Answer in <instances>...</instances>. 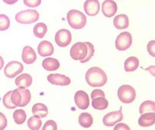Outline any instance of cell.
I'll return each mask as SVG.
<instances>
[{"label": "cell", "mask_w": 155, "mask_h": 130, "mask_svg": "<svg viewBox=\"0 0 155 130\" xmlns=\"http://www.w3.org/2000/svg\"><path fill=\"white\" fill-rule=\"evenodd\" d=\"M25 5L30 7H36L41 3V0H24Z\"/></svg>", "instance_id": "obj_34"}, {"label": "cell", "mask_w": 155, "mask_h": 130, "mask_svg": "<svg viewBox=\"0 0 155 130\" xmlns=\"http://www.w3.org/2000/svg\"><path fill=\"white\" fill-rule=\"evenodd\" d=\"M12 93V91H9L5 94V95L4 96L3 98V103L5 106L8 109H12L16 108L17 106L16 105H15L11 100V94Z\"/></svg>", "instance_id": "obj_31"}, {"label": "cell", "mask_w": 155, "mask_h": 130, "mask_svg": "<svg viewBox=\"0 0 155 130\" xmlns=\"http://www.w3.org/2000/svg\"><path fill=\"white\" fill-rule=\"evenodd\" d=\"M85 44L87 46L88 49V51H87V56L85 58H84L83 60H80L81 63H85L89 61L91 58H92L94 56V46L92 43H91L89 42H85Z\"/></svg>", "instance_id": "obj_30"}, {"label": "cell", "mask_w": 155, "mask_h": 130, "mask_svg": "<svg viewBox=\"0 0 155 130\" xmlns=\"http://www.w3.org/2000/svg\"><path fill=\"white\" fill-rule=\"evenodd\" d=\"M24 70V66L17 61H12L7 63L4 69V74L7 78H14Z\"/></svg>", "instance_id": "obj_7"}, {"label": "cell", "mask_w": 155, "mask_h": 130, "mask_svg": "<svg viewBox=\"0 0 155 130\" xmlns=\"http://www.w3.org/2000/svg\"><path fill=\"white\" fill-rule=\"evenodd\" d=\"M47 80L52 84L61 86L69 85L71 82L69 77L58 74H49L47 77Z\"/></svg>", "instance_id": "obj_13"}, {"label": "cell", "mask_w": 155, "mask_h": 130, "mask_svg": "<svg viewBox=\"0 0 155 130\" xmlns=\"http://www.w3.org/2000/svg\"><path fill=\"white\" fill-rule=\"evenodd\" d=\"M75 103L76 106L81 109L85 110L89 106V98L87 93L83 91L76 92L74 96Z\"/></svg>", "instance_id": "obj_10"}, {"label": "cell", "mask_w": 155, "mask_h": 130, "mask_svg": "<svg viewBox=\"0 0 155 130\" xmlns=\"http://www.w3.org/2000/svg\"><path fill=\"white\" fill-rule=\"evenodd\" d=\"M91 97L92 99L96 98H105L104 93L103 91L100 90V89H96L92 91L91 94Z\"/></svg>", "instance_id": "obj_35"}, {"label": "cell", "mask_w": 155, "mask_h": 130, "mask_svg": "<svg viewBox=\"0 0 155 130\" xmlns=\"http://www.w3.org/2000/svg\"><path fill=\"white\" fill-rule=\"evenodd\" d=\"M4 62L3 58H2V56H0V70H1L4 66Z\"/></svg>", "instance_id": "obj_40"}, {"label": "cell", "mask_w": 155, "mask_h": 130, "mask_svg": "<svg viewBox=\"0 0 155 130\" xmlns=\"http://www.w3.org/2000/svg\"><path fill=\"white\" fill-rule=\"evenodd\" d=\"M155 40H152L148 43V44H147V46L148 53L151 56L154 57H155Z\"/></svg>", "instance_id": "obj_36"}, {"label": "cell", "mask_w": 155, "mask_h": 130, "mask_svg": "<svg viewBox=\"0 0 155 130\" xmlns=\"http://www.w3.org/2000/svg\"><path fill=\"white\" fill-rule=\"evenodd\" d=\"M78 122L81 127L85 128H88L92 125L94 121L93 118L90 114L87 112H83L79 116Z\"/></svg>", "instance_id": "obj_22"}, {"label": "cell", "mask_w": 155, "mask_h": 130, "mask_svg": "<svg viewBox=\"0 0 155 130\" xmlns=\"http://www.w3.org/2000/svg\"><path fill=\"white\" fill-rule=\"evenodd\" d=\"M17 22L22 24H31L37 22L39 19V13L34 9L22 11L15 16Z\"/></svg>", "instance_id": "obj_3"}, {"label": "cell", "mask_w": 155, "mask_h": 130, "mask_svg": "<svg viewBox=\"0 0 155 130\" xmlns=\"http://www.w3.org/2000/svg\"><path fill=\"white\" fill-rule=\"evenodd\" d=\"M13 119L17 125H21L25 123L26 120L27 115L24 110L17 109L15 110L13 114Z\"/></svg>", "instance_id": "obj_26"}, {"label": "cell", "mask_w": 155, "mask_h": 130, "mask_svg": "<svg viewBox=\"0 0 155 130\" xmlns=\"http://www.w3.org/2000/svg\"><path fill=\"white\" fill-rule=\"evenodd\" d=\"M114 130H130V128L128 127V125L124 123H121L116 125L114 128Z\"/></svg>", "instance_id": "obj_38"}, {"label": "cell", "mask_w": 155, "mask_h": 130, "mask_svg": "<svg viewBox=\"0 0 155 130\" xmlns=\"http://www.w3.org/2000/svg\"><path fill=\"white\" fill-rule=\"evenodd\" d=\"M47 31V27L46 24L40 22L36 24L33 29V33L37 38L41 39L44 38Z\"/></svg>", "instance_id": "obj_24"}, {"label": "cell", "mask_w": 155, "mask_h": 130, "mask_svg": "<svg viewBox=\"0 0 155 130\" xmlns=\"http://www.w3.org/2000/svg\"><path fill=\"white\" fill-rule=\"evenodd\" d=\"M88 49L85 43L77 42L73 45L70 51L71 57L75 60H81L86 57Z\"/></svg>", "instance_id": "obj_6"}, {"label": "cell", "mask_w": 155, "mask_h": 130, "mask_svg": "<svg viewBox=\"0 0 155 130\" xmlns=\"http://www.w3.org/2000/svg\"><path fill=\"white\" fill-rule=\"evenodd\" d=\"M42 66L46 71H53L60 67V63L57 59L54 58H45L42 63Z\"/></svg>", "instance_id": "obj_20"}, {"label": "cell", "mask_w": 155, "mask_h": 130, "mask_svg": "<svg viewBox=\"0 0 155 130\" xmlns=\"http://www.w3.org/2000/svg\"><path fill=\"white\" fill-rule=\"evenodd\" d=\"M3 2H5L7 4L12 5V4L16 3L18 1V0H3Z\"/></svg>", "instance_id": "obj_39"}, {"label": "cell", "mask_w": 155, "mask_h": 130, "mask_svg": "<svg viewBox=\"0 0 155 130\" xmlns=\"http://www.w3.org/2000/svg\"><path fill=\"white\" fill-rule=\"evenodd\" d=\"M11 100L12 103L17 107H20L22 101V95L19 89H15L11 94Z\"/></svg>", "instance_id": "obj_29"}, {"label": "cell", "mask_w": 155, "mask_h": 130, "mask_svg": "<svg viewBox=\"0 0 155 130\" xmlns=\"http://www.w3.org/2000/svg\"><path fill=\"white\" fill-rule=\"evenodd\" d=\"M54 39L56 44L60 47H66L71 42L72 35L68 30L60 29L56 33Z\"/></svg>", "instance_id": "obj_8"}, {"label": "cell", "mask_w": 155, "mask_h": 130, "mask_svg": "<svg viewBox=\"0 0 155 130\" xmlns=\"http://www.w3.org/2000/svg\"><path fill=\"white\" fill-rule=\"evenodd\" d=\"M38 51L40 56L42 57L51 56L54 52V48L50 42L45 40L39 44Z\"/></svg>", "instance_id": "obj_14"}, {"label": "cell", "mask_w": 155, "mask_h": 130, "mask_svg": "<svg viewBox=\"0 0 155 130\" xmlns=\"http://www.w3.org/2000/svg\"><path fill=\"white\" fill-rule=\"evenodd\" d=\"M113 24L115 27L117 29H126L129 25V18L126 15H118L114 18Z\"/></svg>", "instance_id": "obj_18"}, {"label": "cell", "mask_w": 155, "mask_h": 130, "mask_svg": "<svg viewBox=\"0 0 155 130\" xmlns=\"http://www.w3.org/2000/svg\"><path fill=\"white\" fill-rule=\"evenodd\" d=\"M87 82L91 87H103L107 83V77L104 71L99 67L90 68L86 74Z\"/></svg>", "instance_id": "obj_1"}, {"label": "cell", "mask_w": 155, "mask_h": 130, "mask_svg": "<svg viewBox=\"0 0 155 130\" xmlns=\"http://www.w3.org/2000/svg\"><path fill=\"white\" fill-rule=\"evenodd\" d=\"M32 83V78L30 74H23L18 76L15 80L16 85L20 89H25L30 87Z\"/></svg>", "instance_id": "obj_17"}, {"label": "cell", "mask_w": 155, "mask_h": 130, "mask_svg": "<svg viewBox=\"0 0 155 130\" xmlns=\"http://www.w3.org/2000/svg\"><path fill=\"white\" fill-rule=\"evenodd\" d=\"M132 43L131 34L128 32H123L119 34L116 39V47L118 51H126L130 47Z\"/></svg>", "instance_id": "obj_5"}, {"label": "cell", "mask_w": 155, "mask_h": 130, "mask_svg": "<svg viewBox=\"0 0 155 130\" xmlns=\"http://www.w3.org/2000/svg\"><path fill=\"white\" fill-rule=\"evenodd\" d=\"M123 118L124 116L122 113V108L121 107L120 110L107 114L103 118V123L107 127H113L116 123L121 121Z\"/></svg>", "instance_id": "obj_9"}, {"label": "cell", "mask_w": 155, "mask_h": 130, "mask_svg": "<svg viewBox=\"0 0 155 130\" xmlns=\"http://www.w3.org/2000/svg\"><path fill=\"white\" fill-rule=\"evenodd\" d=\"M7 120L6 118L3 114L0 112V130H4L6 128Z\"/></svg>", "instance_id": "obj_37"}, {"label": "cell", "mask_w": 155, "mask_h": 130, "mask_svg": "<svg viewBox=\"0 0 155 130\" xmlns=\"http://www.w3.org/2000/svg\"><path fill=\"white\" fill-rule=\"evenodd\" d=\"M117 11V4L113 0H105L102 3V12L107 18L114 16Z\"/></svg>", "instance_id": "obj_12"}, {"label": "cell", "mask_w": 155, "mask_h": 130, "mask_svg": "<svg viewBox=\"0 0 155 130\" xmlns=\"http://www.w3.org/2000/svg\"><path fill=\"white\" fill-rule=\"evenodd\" d=\"M67 20L69 25L74 29H81L85 27L87 18L81 12L72 9L67 14Z\"/></svg>", "instance_id": "obj_2"}, {"label": "cell", "mask_w": 155, "mask_h": 130, "mask_svg": "<svg viewBox=\"0 0 155 130\" xmlns=\"http://www.w3.org/2000/svg\"><path fill=\"white\" fill-rule=\"evenodd\" d=\"M100 4L98 0H86L84 4L85 13L90 16H94L99 13Z\"/></svg>", "instance_id": "obj_11"}, {"label": "cell", "mask_w": 155, "mask_h": 130, "mask_svg": "<svg viewBox=\"0 0 155 130\" xmlns=\"http://www.w3.org/2000/svg\"><path fill=\"white\" fill-rule=\"evenodd\" d=\"M139 66L138 58L131 56L127 58L124 62V70L126 72H132L137 69Z\"/></svg>", "instance_id": "obj_21"}, {"label": "cell", "mask_w": 155, "mask_h": 130, "mask_svg": "<svg viewBox=\"0 0 155 130\" xmlns=\"http://www.w3.org/2000/svg\"><path fill=\"white\" fill-rule=\"evenodd\" d=\"M10 26V20L8 17L4 14L0 15V31H5Z\"/></svg>", "instance_id": "obj_32"}, {"label": "cell", "mask_w": 155, "mask_h": 130, "mask_svg": "<svg viewBox=\"0 0 155 130\" xmlns=\"http://www.w3.org/2000/svg\"><path fill=\"white\" fill-rule=\"evenodd\" d=\"M42 130H57V125L54 120H48L45 123Z\"/></svg>", "instance_id": "obj_33"}, {"label": "cell", "mask_w": 155, "mask_h": 130, "mask_svg": "<svg viewBox=\"0 0 155 130\" xmlns=\"http://www.w3.org/2000/svg\"><path fill=\"white\" fill-rule=\"evenodd\" d=\"M118 97L124 104H130L135 100L136 92L133 87L129 85H123L118 90Z\"/></svg>", "instance_id": "obj_4"}, {"label": "cell", "mask_w": 155, "mask_h": 130, "mask_svg": "<svg viewBox=\"0 0 155 130\" xmlns=\"http://www.w3.org/2000/svg\"><path fill=\"white\" fill-rule=\"evenodd\" d=\"M155 111V103L152 101H146L142 103L140 107V113L143 114L145 112Z\"/></svg>", "instance_id": "obj_25"}, {"label": "cell", "mask_w": 155, "mask_h": 130, "mask_svg": "<svg viewBox=\"0 0 155 130\" xmlns=\"http://www.w3.org/2000/svg\"><path fill=\"white\" fill-rule=\"evenodd\" d=\"M92 106L94 108L97 110H104L107 108L108 102L105 98H97L92 101Z\"/></svg>", "instance_id": "obj_23"}, {"label": "cell", "mask_w": 155, "mask_h": 130, "mask_svg": "<svg viewBox=\"0 0 155 130\" xmlns=\"http://www.w3.org/2000/svg\"><path fill=\"white\" fill-rule=\"evenodd\" d=\"M32 111L35 116L39 118L46 117L48 114L47 106L41 103H37L33 105Z\"/></svg>", "instance_id": "obj_19"}, {"label": "cell", "mask_w": 155, "mask_h": 130, "mask_svg": "<svg viewBox=\"0 0 155 130\" xmlns=\"http://www.w3.org/2000/svg\"><path fill=\"white\" fill-rule=\"evenodd\" d=\"M36 56L35 52L30 46H25L23 49L22 54V60L26 64H32L36 60Z\"/></svg>", "instance_id": "obj_15"}, {"label": "cell", "mask_w": 155, "mask_h": 130, "mask_svg": "<svg viewBox=\"0 0 155 130\" xmlns=\"http://www.w3.org/2000/svg\"><path fill=\"white\" fill-rule=\"evenodd\" d=\"M28 126L30 129L32 130H38L41 128L42 122L40 118L36 116L31 117L28 121Z\"/></svg>", "instance_id": "obj_27"}, {"label": "cell", "mask_w": 155, "mask_h": 130, "mask_svg": "<svg viewBox=\"0 0 155 130\" xmlns=\"http://www.w3.org/2000/svg\"><path fill=\"white\" fill-rule=\"evenodd\" d=\"M18 89L22 95V101L20 107H25L30 103V101H31V93L28 89H20V88Z\"/></svg>", "instance_id": "obj_28"}, {"label": "cell", "mask_w": 155, "mask_h": 130, "mask_svg": "<svg viewBox=\"0 0 155 130\" xmlns=\"http://www.w3.org/2000/svg\"><path fill=\"white\" fill-rule=\"evenodd\" d=\"M139 125L143 127L152 126L155 123V112H147L143 114L140 117L138 120Z\"/></svg>", "instance_id": "obj_16"}]
</instances>
